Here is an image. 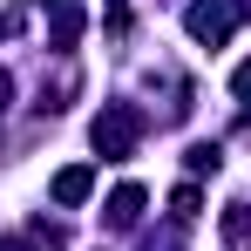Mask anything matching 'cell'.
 Segmentation results:
<instances>
[{
    "instance_id": "1",
    "label": "cell",
    "mask_w": 251,
    "mask_h": 251,
    "mask_svg": "<svg viewBox=\"0 0 251 251\" xmlns=\"http://www.w3.org/2000/svg\"><path fill=\"white\" fill-rule=\"evenodd\" d=\"M88 136H95V150H102V163H123L129 150H136V136H143V116H136L129 102H109V109L95 116V129H88Z\"/></svg>"
},
{
    "instance_id": "2",
    "label": "cell",
    "mask_w": 251,
    "mask_h": 251,
    "mask_svg": "<svg viewBox=\"0 0 251 251\" xmlns=\"http://www.w3.org/2000/svg\"><path fill=\"white\" fill-rule=\"evenodd\" d=\"M183 27H190V41L224 48V41H231V27H238V7H224V0H197V7L183 14Z\"/></svg>"
},
{
    "instance_id": "3",
    "label": "cell",
    "mask_w": 251,
    "mask_h": 251,
    "mask_svg": "<svg viewBox=\"0 0 251 251\" xmlns=\"http://www.w3.org/2000/svg\"><path fill=\"white\" fill-rule=\"evenodd\" d=\"M88 190H95V170H88V163H68L61 176H54V204H61V210H75Z\"/></svg>"
},
{
    "instance_id": "4",
    "label": "cell",
    "mask_w": 251,
    "mask_h": 251,
    "mask_svg": "<svg viewBox=\"0 0 251 251\" xmlns=\"http://www.w3.org/2000/svg\"><path fill=\"white\" fill-rule=\"evenodd\" d=\"M136 210H143V183H123V190L109 197V231H129Z\"/></svg>"
},
{
    "instance_id": "5",
    "label": "cell",
    "mask_w": 251,
    "mask_h": 251,
    "mask_svg": "<svg viewBox=\"0 0 251 251\" xmlns=\"http://www.w3.org/2000/svg\"><path fill=\"white\" fill-rule=\"evenodd\" d=\"M75 34H82V7L61 0V7H54V27H48V48H75Z\"/></svg>"
},
{
    "instance_id": "6",
    "label": "cell",
    "mask_w": 251,
    "mask_h": 251,
    "mask_svg": "<svg viewBox=\"0 0 251 251\" xmlns=\"http://www.w3.org/2000/svg\"><path fill=\"white\" fill-rule=\"evenodd\" d=\"M224 245H231V251H245V245H251V210H245V204L224 210Z\"/></svg>"
},
{
    "instance_id": "7",
    "label": "cell",
    "mask_w": 251,
    "mask_h": 251,
    "mask_svg": "<svg viewBox=\"0 0 251 251\" xmlns=\"http://www.w3.org/2000/svg\"><path fill=\"white\" fill-rule=\"evenodd\" d=\"M197 204H204V197H197V190H190V183H183V190H176V197H170V210H176V224H190V217H197Z\"/></svg>"
},
{
    "instance_id": "8",
    "label": "cell",
    "mask_w": 251,
    "mask_h": 251,
    "mask_svg": "<svg viewBox=\"0 0 251 251\" xmlns=\"http://www.w3.org/2000/svg\"><path fill=\"white\" fill-rule=\"evenodd\" d=\"M190 170H217V143H197L190 150Z\"/></svg>"
},
{
    "instance_id": "9",
    "label": "cell",
    "mask_w": 251,
    "mask_h": 251,
    "mask_svg": "<svg viewBox=\"0 0 251 251\" xmlns=\"http://www.w3.org/2000/svg\"><path fill=\"white\" fill-rule=\"evenodd\" d=\"M231 88H238V102H251V61L238 68V75H231Z\"/></svg>"
},
{
    "instance_id": "10",
    "label": "cell",
    "mask_w": 251,
    "mask_h": 251,
    "mask_svg": "<svg viewBox=\"0 0 251 251\" xmlns=\"http://www.w3.org/2000/svg\"><path fill=\"white\" fill-rule=\"evenodd\" d=\"M7 95H14V75H7V68H0V109H7Z\"/></svg>"
},
{
    "instance_id": "11",
    "label": "cell",
    "mask_w": 251,
    "mask_h": 251,
    "mask_svg": "<svg viewBox=\"0 0 251 251\" xmlns=\"http://www.w3.org/2000/svg\"><path fill=\"white\" fill-rule=\"evenodd\" d=\"M0 251H34V245H21V238H7V245H0Z\"/></svg>"
},
{
    "instance_id": "12",
    "label": "cell",
    "mask_w": 251,
    "mask_h": 251,
    "mask_svg": "<svg viewBox=\"0 0 251 251\" xmlns=\"http://www.w3.org/2000/svg\"><path fill=\"white\" fill-rule=\"evenodd\" d=\"M41 7H61V0H41Z\"/></svg>"
}]
</instances>
